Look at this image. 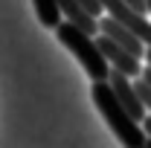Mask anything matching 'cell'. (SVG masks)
<instances>
[{"label":"cell","mask_w":151,"mask_h":148,"mask_svg":"<svg viewBox=\"0 0 151 148\" xmlns=\"http://www.w3.org/2000/svg\"><path fill=\"white\" fill-rule=\"evenodd\" d=\"M99 32H105L108 38H113L116 44H122V47H125L128 52H134L137 58H145V47H148V44L137 35L134 29H128L125 23H119L116 18H111V15H108V18H99Z\"/></svg>","instance_id":"cell-5"},{"label":"cell","mask_w":151,"mask_h":148,"mask_svg":"<svg viewBox=\"0 0 151 148\" xmlns=\"http://www.w3.org/2000/svg\"><path fill=\"white\" fill-rule=\"evenodd\" d=\"M35 3V12H38V20L44 23V26H52L55 29L58 23H61V6H58V0H32Z\"/></svg>","instance_id":"cell-6"},{"label":"cell","mask_w":151,"mask_h":148,"mask_svg":"<svg viewBox=\"0 0 151 148\" xmlns=\"http://www.w3.org/2000/svg\"><path fill=\"white\" fill-rule=\"evenodd\" d=\"M142 128H145V134H148V142H145V145L151 148V113L145 116V119H142Z\"/></svg>","instance_id":"cell-10"},{"label":"cell","mask_w":151,"mask_h":148,"mask_svg":"<svg viewBox=\"0 0 151 148\" xmlns=\"http://www.w3.org/2000/svg\"><path fill=\"white\" fill-rule=\"evenodd\" d=\"M108 81H111L113 93L119 96V102L131 111L134 119H145V105H142V99H139V93H137V84L131 81V75H125L122 70H116V67H111V75H108Z\"/></svg>","instance_id":"cell-4"},{"label":"cell","mask_w":151,"mask_h":148,"mask_svg":"<svg viewBox=\"0 0 151 148\" xmlns=\"http://www.w3.org/2000/svg\"><path fill=\"white\" fill-rule=\"evenodd\" d=\"M96 41H99V47H102L105 58L111 61V67L122 70V73H125V75H131V78H139V75H142L139 58L134 55V52H128L122 44H116V41H113V38H108L105 32H102V35H96Z\"/></svg>","instance_id":"cell-3"},{"label":"cell","mask_w":151,"mask_h":148,"mask_svg":"<svg viewBox=\"0 0 151 148\" xmlns=\"http://www.w3.org/2000/svg\"><path fill=\"white\" fill-rule=\"evenodd\" d=\"M142 78H145V81H148V84H151V64H148V67H145V70H142Z\"/></svg>","instance_id":"cell-11"},{"label":"cell","mask_w":151,"mask_h":148,"mask_svg":"<svg viewBox=\"0 0 151 148\" xmlns=\"http://www.w3.org/2000/svg\"><path fill=\"white\" fill-rule=\"evenodd\" d=\"M55 35H58V41L78 58V64L84 67V73L90 75V81H108V75H111V61L105 58L99 41L90 38V32H84L81 26H76V23L67 20V23H58L55 26Z\"/></svg>","instance_id":"cell-2"},{"label":"cell","mask_w":151,"mask_h":148,"mask_svg":"<svg viewBox=\"0 0 151 148\" xmlns=\"http://www.w3.org/2000/svg\"><path fill=\"white\" fill-rule=\"evenodd\" d=\"M137 93H139V99H142V105H145V111L151 113V84L139 75V81H137Z\"/></svg>","instance_id":"cell-7"},{"label":"cell","mask_w":151,"mask_h":148,"mask_svg":"<svg viewBox=\"0 0 151 148\" xmlns=\"http://www.w3.org/2000/svg\"><path fill=\"white\" fill-rule=\"evenodd\" d=\"M145 3H148V12H151V0H145Z\"/></svg>","instance_id":"cell-12"},{"label":"cell","mask_w":151,"mask_h":148,"mask_svg":"<svg viewBox=\"0 0 151 148\" xmlns=\"http://www.w3.org/2000/svg\"><path fill=\"white\" fill-rule=\"evenodd\" d=\"M78 3H81V6H84V9H87V12L93 15V18H99V15L105 12V6H102L99 0H78Z\"/></svg>","instance_id":"cell-8"},{"label":"cell","mask_w":151,"mask_h":148,"mask_svg":"<svg viewBox=\"0 0 151 148\" xmlns=\"http://www.w3.org/2000/svg\"><path fill=\"white\" fill-rule=\"evenodd\" d=\"M128 3H131V6L137 9V12H142V15L148 12V3H145V0H128Z\"/></svg>","instance_id":"cell-9"},{"label":"cell","mask_w":151,"mask_h":148,"mask_svg":"<svg viewBox=\"0 0 151 148\" xmlns=\"http://www.w3.org/2000/svg\"><path fill=\"white\" fill-rule=\"evenodd\" d=\"M93 102H96V108H99V113L105 116V122L113 128V134L119 137L122 145L142 148L145 142H148L145 128H137V125H142V122L134 119L131 111L119 102V96L113 93L111 81H93Z\"/></svg>","instance_id":"cell-1"}]
</instances>
